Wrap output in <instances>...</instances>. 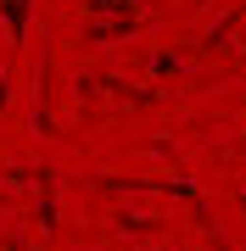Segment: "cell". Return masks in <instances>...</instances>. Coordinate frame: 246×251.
<instances>
[{
    "label": "cell",
    "instance_id": "cell-1",
    "mask_svg": "<svg viewBox=\"0 0 246 251\" xmlns=\"http://www.w3.org/2000/svg\"><path fill=\"white\" fill-rule=\"evenodd\" d=\"M0 11H6V34H11V45H23V34H28V0H0Z\"/></svg>",
    "mask_w": 246,
    "mask_h": 251
}]
</instances>
